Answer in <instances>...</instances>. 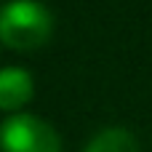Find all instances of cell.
I'll return each instance as SVG.
<instances>
[{"label":"cell","instance_id":"3957f363","mask_svg":"<svg viewBox=\"0 0 152 152\" xmlns=\"http://www.w3.org/2000/svg\"><path fill=\"white\" fill-rule=\"evenodd\" d=\"M35 96V80L24 67H3L0 69V110L19 112Z\"/></svg>","mask_w":152,"mask_h":152},{"label":"cell","instance_id":"6da1fadb","mask_svg":"<svg viewBox=\"0 0 152 152\" xmlns=\"http://www.w3.org/2000/svg\"><path fill=\"white\" fill-rule=\"evenodd\" d=\"M53 32L51 11L37 0H11L0 8V43L11 51H35Z\"/></svg>","mask_w":152,"mask_h":152},{"label":"cell","instance_id":"277c9868","mask_svg":"<svg viewBox=\"0 0 152 152\" xmlns=\"http://www.w3.org/2000/svg\"><path fill=\"white\" fill-rule=\"evenodd\" d=\"M83 152H139V142H136V136L128 128L112 126V128L99 131L86 144Z\"/></svg>","mask_w":152,"mask_h":152},{"label":"cell","instance_id":"7a4b0ae2","mask_svg":"<svg viewBox=\"0 0 152 152\" xmlns=\"http://www.w3.org/2000/svg\"><path fill=\"white\" fill-rule=\"evenodd\" d=\"M0 152H61V136L48 120L16 112L0 126Z\"/></svg>","mask_w":152,"mask_h":152}]
</instances>
